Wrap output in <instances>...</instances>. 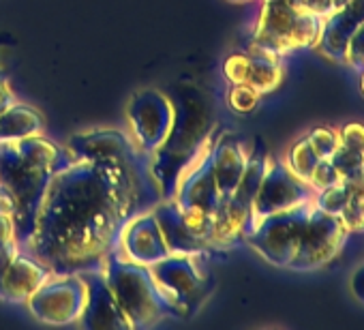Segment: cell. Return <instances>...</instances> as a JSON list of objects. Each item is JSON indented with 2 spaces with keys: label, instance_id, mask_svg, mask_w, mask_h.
<instances>
[{
  "label": "cell",
  "instance_id": "f1b7e54d",
  "mask_svg": "<svg viewBox=\"0 0 364 330\" xmlns=\"http://www.w3.org/2000/svg\"><path fill=\"white\" fill-rule=\"evenodd\" d=\"M345 63L358 73L364 71V24H360L355 33L351 35L347 43V52H345Z\"/></svg>",
  "mask_w": 364,
  "mask_h": 330
},
{
  "label": "cell",
  "instance_id": "3957f363",
  "mask_svg": "<svg viewBox=\"0 0 364 330\" xmlns=\"http://www.w3.org/2000/svg\"><path fill=\"white\" fill-rule=\"evenodd\" d=\"M173 127L165 144L150 156V172L163 200H171L182 170L187 168L202 139L210 133V110H206V103L198 90H187L182 99H173Z\"/></svg>",
  "mask_w": 364,
  "mask_h": 330
},
{
  "label": "cell",
  "instance_id": "6da1fadb",
  "mask_svg": "<svg viewBox=\"0 0 364 330\" xmlns=\"http://www.w3.org/2000/svg\"><path fill=\"white\" fill-rule=\"evenodd\" d=\"M161 198L150 159L82 161L60 168L41 200L35 228L22 249L52 272L99 268L116 249L122 223Z\"/></svg>",
  "mask_w": 364,
  "mask_h": 330
},
{
  "label": "cell",
  "instance_id": "8fae6325",
  "mask_svg": "<svg viewBox=\"0 0 364 330\" xmlns=\"http://www.w3.org/2000/svg\"><path fill=\"white\" fill-rule=\"evenodd\" d=\"M313 200H315V191L311 189L306 181L298 179L285 165V161H277L268 156L266 174L262 179V185L251 206L249 228L272 213H281V211H287V208H294Z\"/></svg>",
  "mask_w": 364,
  "mask_h": 330
},
{
  "label": "cell",
  "instance_id": "7c38bea8",
  "mask_svg": "<svg viewBox=\"0 0 364 330\" xmlns=\"http://www.w3.org/2000/svg\"><path fill=\"white\" fill-rule=\"evenodd\" d=\"M114 253L139 266H152L169 255V247L152 208L139 211L122 223Z\"/></svg>",
  "mask_w": 364,
  "mask_h": 330
},
{
  "label": "cell",
  "instance_id": "d6a6232c",
  "mask_svg": "<svg viewBox=\"0 0 364 330\" xmlns=\"http://www.w3.org/2000/svg\"><path fill=\"white\" fill-rule=\"evenodd\" d=\"M349 287H351V294L355 296V300L364 304V264H360V266L351 272Z\"/></svg>",
  "mask_w": 364,
  "mask_h": 330
},
{
  "label": "cell",
  "instance_id": "f35d334b",
  "mask_svg": "<svg viewBox=\"0 0 364 330\" xmlns=\"http://www.w3.org/2000/svg\"><path fill=\"white\" fill-rule=\"evenodd\" d=\"M360 88H362V92H364V71H360Z\"/></svg>",
  "mask_w": 364,
  "mask_h": 330
},
{
  "label": "cell",
  "instance_id": "9c48e42d",
  "mask_svg": "<svg viewBox=\"0 0 364 330\" xmlns=\"http://www.w3.org/2000/svg\"><path fill=\"white\" fill-rule=\"evenodd\" d=\"M88 300V283L82 272H54L28 300L26 307L37 321L50 326L77 324Z\"/></svg>",
  "mask_w": 364,
  "mask_h": 330
},
{
  "label": "cell",
  "instance_id": "ab89813d",
  "mask_svg": "<svg viewBox=\"0 0 364 330\" xmlns=\"http://www.w3.org/2000/svg\"><path fill=\"white\" fill-rule=\"evenodd\" d=\"M362 176H364V161H362Z\"/></svg>",
  "mask_w": 364,
  "mask_h": 330
},
{
  "label": "cell",
  "instance_id": "4dcf8cb0",
  "mask_svg": "<svg viewBox=\"0 0 364 330\" xmlns=\"http://www.w3.org/2000/svg\"><path fill=\"white\" fill-rule=\"evenodd\" d=\"M20 251H22V247H20L18 240H9L5 245H0V275H3L9 268V264L16 260V255Z\"/></svg>",
  "mask_w": 364,
  "mask_h": 330
},
{
  "label": "cell",
  "instance_id": "9a60e30c",
  "mask_svg": "<svg viewBox=\"0 0 364 330\" xmlns=\"http://www.w3.org/2000/svg\"><path fill=\"white\" fill-rule=\"evenodd\" d=\"M360 24H364V0H349L321 22V31L313 48L328 60L345 63L347 43Z\"/></svg>",
  "mask_w": 364,
  "mask_h": 330
},
{
  "label": "cell",
  "instance_id": "e575fe53",
  "mask_svg": "<svg viewBox=\"0 0 364 330\" xmlns=\"http://www.w3.org/2000/svg\"><path fill=\"white\" fill-rule=\"evenodd\" d=\"M9 240H18L16 238V223H14L11 217L0 215V245H5Z\"/></svg>",
  "mask_w": 364,
  "mask_h": 330
},
{
  "label": "cell",
  "instance_id": "4fadbf2b",
  "mask_svg": "<svg viewBox=\"0 0 364 330\" xmlns=\"http://www.w3.org/2000/svg\"><path fill=\"white\" fill-rule=\"evenodd\" d=\"M65 148L71 159L82 161H131L146 156L131 142L129 133L116 129H95L75 133L69 137Z\"/></svg>",
  "mask_w": 364,
  "mask_h": 330
},
{
  "label": "cell",
  "instance_id": "1f68e13d",
  "mask_svg": "<svg viewBox=\"0 0 364 330\" xmlns=\"http://www.w3.org/2000/svg\"><path fill=\"white\" fill-rule=\"evenodd\" d=\"M302 3H304V9L309 14H313V16H317L321 20H326L334 11L332 0H302Z\"/></svg>",
  "mask_w": 364,
  "mask_h": 330
},
{
  "label": "cell",
  "instance_id": "484cf974",
  "mask_svg": "<svg viewBox=\"0 0 364 330\" xmlns=\"http://www.w3.org/2000/svg\"><path fill=\"white\" fill-rule=\"evenodd\" d=\"M251 73V54L234 52L223 63V78L230 84H247Z\"/></svg>",
  "mask_w": 364,
  "mask_h": 330
},
{
  "label": "cell",
  "instance_id": "8992f818",
  "mask_svg": "<svg viewBox=\"0 0 364 330\" xmlns=\"http://www.w3.org/2000/svg\"><path fill=\"white\" fill-rule=\"evenodd\" d=\"M206 253H169L161 262L148 266L154 287L167 304L171 317L193 315L210 294V275L206 270Z\"/></svg>",
  "mask_w": 364,
  "mask_h": 330
},
{
  "label": "cell",
  "instance_id": "5b68a950",
  "mask_svg": "<svg viewBox=\"0 0 364 330\" xmlns=\"http://www.w3.org/2000/svg\"><path fill=\"white\" fill-rule=\"evenodd\" d=\"M321 22V18L309 14L304 7L262 0V11L251 39V52H264L283 58L294 50L313 48L319 37Z\"/></svg>",
  "mask_w": 364,
  "mask_h": 330
},
{
  "label": "cell",
  "instance_id": "7a4b0ae2",
  "mask_svg": "<svg viewBox=\"0 0 364 330\" xmlns=\"http://www.w3.org/2000/svg\"><path fill=\"white\" fill-rule=\"evenodd\" d=\"M71 161L65 146L33 135L16 142H0V185L16 200V238L20 247L35 228L37 211L52 176Z\"/></svg>",
  "mask_w": 364,
  "mask_h": 330
},
{
  "label": "cell",
  "instance_id": "836d02e7",
  "mask_svg": "<svg viewBox=\"0 0 364 330\" xmlns=\"http://www.w3.org/2000/svg\"><path fill=\"white\" fill-rule=\"evenodd\" d=\"M0 215L11 217V219L16 215V200H14V196L3 185H0Z\"/></svg>",
  "mask_w": 364,
  "mask_h": 330
},
{
  "label": "cell",
  "instance_id": "d6986e66",
  "mask_svg": "<svg viewBox=\"0 0 364 330\" xmlns=\"http://www.w3.org/2000/svg\"><path fill=\"white\" fill-rule=\"evenodd\" d=\"M43 116L18 99L0 112V142H16L43 133Z\"/></svg>",
  "mask_w": 364,
  "mask_h": 330
},
{
  "label": "cell",
  "instance_id": "e0dca14e",
  "mask_svg": "<svg viewBox=\"0 0 364 330\" xmlns=\"http://www.w3.org/2000/svg\"><path fill=\"white\" fill-rule=\"evenodd\" d=\"M247 161H249V152L245 150V144L234 133H221L219 137H215L210 150V168L223 198L234 193L245 172Z\"/></svg>",
  "mask_w": 364,
  "mask_h": 330
},
{
  "label": "cell",
  "instance_id": "ffe728a7",
  "mask_svg": "<svg viewBox=\"0 0 364 330\" xmlns=\"http://www.w3.org/2000/svg\"><path fill=\"white\" fill-rule=\"evenodd\" d=\"M249 54H251V73L247 84H251L262 95L274 92L285 75L281 56H272L264 52H249Z\"/></svg>",
  "mask_w": 364,
  "mask_h": 330
},
{
  "label": "cell",
  "instance_id": "d4e9b609",
  "mask_svg": "<svg viewBox=\"0 0 364 330\" xmlns=\"http://www.w3.org/2000/svg\"><path fill=\"white\" fill-rule=\"evenodd\" d=\"M306 139L311 142V146H313V150L317 152L319 159H330L334 154V150L338 148V144H341L338 131L332 129V127H326V124L313 127L306 133Z\"/></svg>",
  "mask_w": 364,
  "mask_h": 330
},
{
  "label": "cell",
  "instance_id": "d590c367",
  "mask_svg": "<svg viewBox=\"0 0 364 330\" xmlns=\"http://www.w3.org/2000/svg\"><path fill=\"white\" fill-rule=\"evenodd\" d=\"M14 101H16V92L11 90L9 82L0 75V112H3L7 105H11Z\"/></svg>",
  "mask_w": 364,
  "mask_h": 330
},
{
  "label": "cell",
  "instance_id": "83f0119b",
  "mask_svg": "<svg viewBox=\"0 0 364 330\" xmlns=\"http://www.w3.org/2000/svg\"><path fill=\"white\" fill-rule=\"evenodd\" d=\"M338 181H341V174L336 172V168L332 165V161H330V159H319L317 165L313 168V172H311L309 185H311V189L317 193V191H323V189L336 185Z\"/></svg>",
  "mask_w": 364,
  "mask_h": 330
},
{
  "label": "cell",
  "instance_id": "8d00e7d4",
  "mask_svg": "<svg viewBox=\"0 0 364 330\" xmlns=\"http://www.w3.org/2000/svg\"><path fill=\"white\" fill-rule=\"evenodd\" d=\"M347 3H349V0H332V7H334V9H341V7L347 5Z\"/></svg>",
  "mask_w": 364,
  "mask_h": 330
},
{
  "label": "cell",
  "instance_id": "f546056e",
  "mask_svg": "<svg viewBox=\"0 0 364 330\" xmlns=\"http://www.w3.org/2000/svg\"><path fill=\"white\" fill-rule=\"evenodd\" d=\"M338 139L343 146L364 152V124L362 122H347L338 129Z\"/></svg>",
  "mask_w": 364,
  "mask_h": 330
},
{
  "label": "cell",
  "instance_id": "74e56055",
  "mask_svg": "<svg viewBox=\"0 0 364 330\" xmlns=\"http://www.w3.org/2000/svg\"><path fill=\"white\" fill-rule=\"evenodd\" d=\"M232 5H249V3H255V0H228Z\"/></svg>",
  "mask_w": 364,
  "mask_h": 330
},
{
  "label": "cell",
  "instance_id": "52a82bcc",
  "mask_svg": "<svg viewBox=\"0 0 364 330\" xmlns=\"http://www.w3.org/2000/svg\"><path fill=\"white\" fill-rule=\"evenodd\" d=\"M313 202L281 211V213H272L264 219H259L257 223H253L247 234H245V243L259 253V257H264L268 264L279 266V268H289L304 223L311 215Z\"/></svg>",
  "mask_w": 364,
  "mask_h": 330
},
{
  "label": "cell",
  "instance_id": "44dd1931",
  "mask_svg": "<svg viewBox=\"0 0 364 330\" xmlns=\"http://www.w3.org/2000/svg\"><path fill=\"white\" fill-rule=\"evenodd\" d=\"M317 161H319V156H317V152L313 150V146H311V142L306 139V135L298 137V139L289 146L287 156H285V165H287V168H289L298 179H302V181H306V183H309V179H311V172H313V168L317 165Z\"/></svg>",
  "mask_w": 364,
  "mask_h": 330
},
{
  "label": "cell",
  "instance_id": "2e32d148",
  "mask_svg": "<svg viewBox=\"0 0 364 330\" xmlns=\"http://www.w3.org/2000/svg\"><path fill=\"white\" fill-rule=\"evenodd\" d=\"M52 268L39 262L24 249L16 255L9 268L0 275V300L11 304H26V300L52 277Z\"/></svg>",
  "mask_w": 364,
  "mask_h": 330
},
{
  "label": "cell",
  "instance_id": "ba28073f",
  "mask_svg": "<svg viewBox=\"0 0 364 330\" xmlns=\"http://www.w3.org/2000/svg\"><path fill=\"white\" fill-rule=\"evenodd\" d=\"M127 133L141 154L148 159L165 144L173 120L176 105L169 95L156 88L135 92L124 110Z\"/></svg>",
  "mask_w": 364,
  "mask_h": 330
},
{
  "label": "cell",
  "instance_id": "7402d4cb",
  "mask_svg": "<svg viewBox=\"0 0 364 330\" xmlns=\"http://www.w3.org/2000/svg\"><path fill=\"white\" fill-rule=\"evenodd\" d=\"M351 196H353V183H351V179H341L336 185H332V187H328L323 191H317L313 202H315V206L319 211L338 217V213L345 208V204L351 200Z\"/></svg>",
  "mask_w": 364,
  "mask_h": 330
},
{
  "label": "cell",
  "instance_id": "277c9868",
  "mask_svg": "<svg viewBox=\"0 0 364 330\" xmlns=\"http://www.w3.org/2000/svg\"><path fill=\"white\" fill-rule=\"evenodd\" d=\"M99 268L112 287L131 330L152 328L161 319L171 317L167 304L154 287L148 266L122 260L112 251Z\"/></svg>",
  "mask_w": 364,
  "mask_h": 330
},
{
  "label": "cell",
  "instance_id": "4316f807",
  "mask_svg": "<svg viewBox=\"0 0 364 330\" xmlns=\"http://www.w3.org/2000/svg\"><path fill=\"white\" fill-rule=\"evenodd\" d=\"M338 219L343 221V225L347 228V232H364V193L353 191L351 200L345 204V208L338 213Z\"/></svg>",
  "mask_w": 364,
  "mask_h": 330
},
{
  "label": "cell",
  "instance_id": "5bb4252c",
  "mask_svg": "<svg viewBox=\"0 0 364 330\" xmlns=\"http://www.w3.org/2000/svg\"><path fill=\"white\" fill-rule=\"evenodd\" d=\"M82 275L88 283V300L77 326L86 330H131L101 268L82 270Z\"/></svg>",
  "mask_w": 364,
  "mask_h": 330
},
{
  "label": "cell",
  "instance_id": "30bf717a",
  "mask_svg": "<svg viewBox=\"0 0 364 330\" xmlns=\"http://www.w3.org/2000/svg\"><path fill=\"white\" fill-rule=\"evenodd\" d=\"M349 232L336 215L319 211L313 202L311 215L304 223L296 255L289 264V270L309 272L330 264L343 249Z\"/></svg>",
  "mask_w": 364,
  "mask_h": 330
},
{
  "label": "cell",
  "instance_id": "603a6c76",
  "mask_svg": "<svg viewBox=\"0 0 364 330\" xmlns=\"http://www.w3.org/2000/svg\"><path fill=\"white\" fill-rule=\"evenodd\" d=\"M259 99H262V92L255 90L251 84H230V90H228V105L232 112L236 114H253L259 105Z\"/></svg>",
  "mask_w": 364,
  "mask_h": 330
},
{
  "label": "cell",
  "instance_id": "cb8c5ba5",
  "mask_svg": "<svg viewBox=\"0 0 364 330\" xmlns=\"http://www.w3.org/2000/svg\"><path fill=\"white\" fill-rule=\"evenodd\" d=\"M330 161H332V165L336 168V172L341 174V179H358L362 174L364 152L338 144V148L334 150V154L330 156Z\"/></svg>",
  "mask_w": 364,
  "mask_h": 330
},
{
  "label": "cell",
  "instance_id": "ac0fdd59",
  "mask_svg": "<svg viewBox=\"0 0 364 330\" xmlns=\"http://www.w3.org/2000/svg\"><path fill=\"white\" fill-rule=\"evenodd\" d=\"M154 217L159 221V228L163 232V238L169 247V253H187V255H196V253H210V249L200 243L185 225L180 215V208L173 200H159L154 206Z\"/></svg>",
  "mask_w": 364,
  "mask_h": 330
}]
</instances>
